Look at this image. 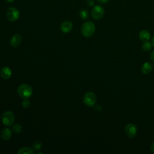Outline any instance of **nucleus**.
Listing matches in <instances>:
<instances>
[{
  "mask_svg": "<svg viewBox=\"0 0 154 154\" xmlns=\"http://www.w3.org/2000/svg\"><path fill=\"white\" fill-rule=\"evenodd\" d=\"M96 29L95 25L91 21L84 22L81 26V33L85 37H90L93 35Z\"/></svg>",
  "mask_w": 154,
  "mask_h": 154,
  "instance_id": "nucleus-2",
  "label": "nucleus"
},
{
  "mask_svg": "<svg viewBox=\"0 0 154 154\" xmlns=\"http://www.w3.org/2000/svg\"><path fill=\"white\" fill-rule=\"evenodd\" d=\"M0 74L2 78L4 79H8L11 77L12 75V71L10 68L8 67H3L1 68V71H0Z\"/></svg>",
  "mask_w": 154,
  "mask_h": 154,
  "instance_id": "nucleus-9",
  "label": "nucleus"
},
{
  "mask_svg": "<svg viewBox=\"0 0 154 154\" xmlns=\"http://www.w3.org/2000/svg\"><path fill=\"white\" fill-rule=\"evenodd\" d=\"M73 24L70 21L66 20L62 22L60 25V29L64 33H68L72 29Z\"/></svg>",
  "mask_w": 154,
  "mask_h": 154,
  "instance_id": "nucleus-8",
  "label": "nucleus"
},
{
  "mask_svg": "<svg viewBox=\"0 0 154 154\" xmlns=\"http://www.w3.org/2000/svg\"><path fill=\"white\" fill-rule=\"evenodd\" d=\"M12 129L15 133H20L22 131V126L20 124L16 123L14 125H13Z\"/></svg>",
  "mask_w": 154,
  "mask_h": 154,
  "instance_id": "nucleus-17",
  "label": "nucleus"
},
{
  "mask_svg": "<svg viewBox=\"0 0 154 154\" xmlns=\"http://www.w3.org/2000/svg\"><path fill=\"white\" fill-rule=\"evenodd\" d=\"M86 4L89 7H93L94 4V0H86Z\"/></svg>",
  "mask_w": 154,
  "mask_h": 154,
  "instance_id": "nucleus-20",
  "label": "nucleus"
},
{
  "mask_svg": "<svg viewBox=\"0 0 154 154\" xmlns=\"http://www.w3.org/2000/svg\"><path fill=\"white\" fill-rule=\"evenodd\" d=\"M153 69L152 64L149 62H146L141 66V70L143 74H149L150 73Z\"/></svg>",
  "mask_w": 154,
  "mask_h": 154,
  "instance_id": "nucleus-11",
  "label": "nucleus"
},
{
  "mask_svg": "<svg viewBox=\"0 0 154 154\" xmlns=\"http://www.w3.org/2000/svg\"><path fill=\"white\" fill-rule=\"evenodd\" d=\"M17 93L19 96L23 99H29L32 94V89L29 85L22 84L18 87Z\"/></svg>",
  "mask_w": 154,
  "mask_h": 154,
  "instance_id": "nucleus-1",
  "label": "nucleus"
},
{
  "mask_svg": "<svg viewBox=\"0 0 154 154\" xmlns=\"http://www.w3.org/2000/svg\"><path fill=\"white\" fill-rule=\"evenodd\" d=\"M151 44H152V46L154 47V36L152 37V40H151Z\"/></svg>",
  "mask_w": 154,
  "mask_h": 154,
  "instance_id": "nucleus-24",
  "label": "nucleus"
},
{
  "mask_svg": "<svg viewBox=\"0 0 154 154\" xmlns=\"http://www.w3.org/2000/svg\"><path fill=\"white\" fill-rule=\"evenodd\" d=\"M14 114L11 111H5L1 117L2 123L5 126H10L13 124L14 121Z\"/></svg>",
  "mask_w": 154,
  "mask_h": 154,
  "instance_id": "nucleus-3",
  "label": "nucleus"
},
{
  "mask_svg": "<svg viewBox=\"0 0 154 154\" xmlns=\"http://www.w3.org/2000/svg\"><path fill=\"white\" fill-rule=\"evenodd\" d=\"M150 57L151 60L153 62H154V50L150 54Z\"/></svg>",
  "mask_w": 154,
  "mask_h": 154,
  "instance_id": "nucleus-22",
  "label": "nucleus"
},
{
  "mask_svg": "<svg viewBox=\"0 0 154 154\" xmlns=\"http://www.w3.org/2000/svg\"><path fill=\"white\" fill-rule=\"evenodd\" d=\"M5 1L8 2H14L15 0H5Z\"/></svg>",
  "mask_w": 154,
  "mask_h": 154,
  "instance_id": "nucleus-25",
  "label": "nucleus"
},
{
  "mask_svg": "<svg viewBox=\"0 0 154 154\" xmlns=\"http://www.w3.org/2000/svg\"><path fill=\"white\" fill-rule=\"evenodd\" d=\"M152 45L151 44V43L149 42L148 41H146V42H144V43L142 44L141 45V48H142V49L144 51H149L150 50H151L152 49Z\"/></svg>",
  "mask_w": 154,
  "mask_h": 154,
  "instance_id": "nucleus-16",
  "label": "nucleus"
},
{
  "mask_svg": "<svg viewBox=\"0 0 154 154\" xmlns=\"http://www.w3.org/2000/svg\"><path fill=\"white\" fill-rule=\"evenodd\" d=\"M83 102L84 104L88 107L94 106L96 102V96L95 94L91 91L86 93L84 96Z\"/></svg>",
  "mask_w": 154,
  "mask_h": 154,
  "instance_id": "nucleus-5",
  "label": "nucleus"
},
{
  "mask_svg": "<svg viewBox=\"0 0 154 154\" xmlns=\"http://www.w3.org/2000/svg\"><path fill=\"white\" fill-rule=\"evenodd\" d=\"M18 154H34V150L29 147H23L17 152Z\"/></svg>",
  "mask_w": 154,
  "mask_h": 154,
  "instance_id": "nucleus-14",
  "label": "nucleus"
},
{
  "mask_svg": "<svg viewBox=\"0 0 154 154\" xmlns=\"http://www.w3.org/2000/svg\"><path fill=\"white\" fill-rule=\"evenodd\" d=\"M125 132L126 135L130 138L135 137L137 133V128L135 124L129 123L125 128Z\"/></svg>",
  "mask_w": 154,
  "mask_h": 154,
  "instance_id": "nucleus-7",
  "label": "nucleus"
},
{
  "mask_svg": "<svg viewBox=\"0 0 154 154\" xmlns=\"http://www.w3.org/2000/svg\"><path fill=\"white\" fill-rule=\"evenodd\" d=\"M6 16L10 22H16L20 17V13L18 9L15 7H11L7 9Z\"/></svg>",
  "mask_w": 154,
  "mask_h": 154,
  "instance_id": "nucleus-4",
  "label": "nucleus"
},
{
  "mask_svg": "<svg viewBox=\"0 0 154 154\" xmlns=\"http://www.w3.org/2000/svg\"><path fill=\"white\" fill-rule=\"evenodd\" d=\"M11 134H12V132L10 128H5L1 132V137L3 140L7 141L11 138Z\"/></svg>",
  "mask_w": 154,
  "mask_h": 154,
  "instance_id": "nucleus-13",
  "label": "nucleus"
},
{
  "mask_svg": "<svg viewBox=\"0 0 154 154\" xmlns=\"http://www.w3.org/2000/svg\"><path fill=\"white\" fill-rule=\"evenodd\" d=\"M139 38L143 42L148 41L150 38V34L147 30L143 29L140 32Z\"/></svg>",
  "mask_w": 154,
  "mask_h": 154,
  "instance_id": "nucleus-12",
  "label": "nucleus"
},
{
  "mask_svg": "<svg viewBox=\"0 0 154 154\" xmlns=\"http://www.w3.org/2000/svg\"><path fill=\"white\" fill-rule=\"evenodd\" d=\"M79 16L83 20H87L89 17V13L88 10L85 8H82L79 11Z\"/></svg>",
  "mask_w": 154,
  "mask_h": 154,
  "instance_id": "nucleus-15",
  "label": "nucleus"
},
{
  "mask_svg": "<svg viewBox=\"0 0 154 154\" xmlns=\"http://www.w3.org/2000/svg\"><path fill=\"white\" fill-rule=\"evenodd\" d=\"M30 104H31V103H30L29 100H28V99H25L22 102V105L23 107L25 108H27L29 107Z\"/></svg>",
  "mask_w": 154,
  "mask_h": 154,
  "instance_id": "nucleus-19",
  "label": "nucleus"
},
{
  "mask_svg": "<svg viewBox=\"0 0 154 154\" xmlns=\"http://www.w3.org/2000/svg\"><path fill=\"white\" fill-rule=\"evenodd\" d=\"M22 42V37L20 34H16L14 35L10 40V45L13 48L17 47Z\"/></svg>",
  "mask_w": 154,
  "mask_h": 154,
  "instance_id": "nucleus-10",
  "label": "nucleus"
},
{
  "mask_svg": "<svg viewBox=\"0 0 154 154\" xmlns=\"http://www.w3.org/2000/svg\"><path fill=\"white\" fill-rule=\"evenodd\" d=\"M32 147L34 150H40V148L42 147V143L40 141H36L34 143Z\"/></svg>",
  "mask_w": 154,
  "mask_h": 154,
  "instance_id": "nucleus-18",
  "label": "nucleus"
},
{
  "mask_svg": "<svg viewBox=\"0 0 154 154\" xmlns=\"http://www.w3.org/2000/svg\"><path fill=\"white\" fill-rule=\"evenodd\" d=\"M91 14L94 19L99 20L103 17L105 14V10L101 5H96L93 7Z\"/></svg>",
  "mask_w": 154,
  "mask_h": 154,
  "instance_id": "nucleus-6",
  "label": "nucleus"
},
{
  "mask_svg": "<svg viewBox=\"0 0 154 154\" xmlns=\"http://www.w3.org/2000/svg\"><path fill=\"white\" fill-rule=\"evenodd\" d=\"M97 1L100 4H106L109 1V0H97Z\"/></svg>",
  "mask_w": 154,
  "mask_h": 154,
  "instance_id": "nucleus-21",
  "label": "nucleus"
},
{
  "mask_svg": "<svg viewBox=\"0 0 154 154\" xmlns=\"http://www.w3.org/2000/svg\"><path fill=\"white\" fill-rule=\"evenodd\" d=\"M150 150H151L152 152L154 153V142H153V143H152V144H151V146H150Z\"/></svg>",
  "mask_w": 154,
  "mask_h": 154,
  "instance_id": "nucleus-23",
  "label": "nucleus"
}]
</instances>
